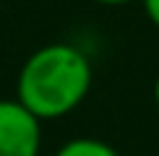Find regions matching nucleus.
I'll return each mask as SVG.
<instances>
[{"label": "nucleus", "instance_id": "1", "mask_svg": "<svg viewBox=\"0 0 159 156\" xmlns=\"http://www.w3.org/2000/svg\"><path fill=\"white\" fill-rule=\"evenodd\" d=\"M94 70L84 50L52 42L24 60L16 78V99L39 120H60L76 112L91 91Z\"/></svg>", "mask_w": 159, "mask_h": 156}, {"label": "nucleus", "instance_id": "2", "mask_svg": "<svg viewBox=\"0 0 159 156\" xmlns=\"http://www.w3.org/2000/svg\"><path fill=\"white\" fill-rule=\"evenodd\" d=\"M42 120L18 99H0V156H39Z\"/></svg>", "mask_w": 159, "mask_h": 156}, {"label": "nucleus", "instance_id": "3", "mask_svg": "<svg viewBox=\"0 0 159 156\" xmlns=\"http://www.w3.org/2000/svg\"><path fill=\"white\" fill-rule=\"evenodd\" d=\"M55 156H120V154H117L115 146H110V143L102 141V138L81 135V138L65 141L63 146L55 151Z\"/></svg>", "mask_w": 159, "mask_h": 156}, {"label": "nucleus", "instance_id": "4", "mask_svg": "<svg viewBox=\"0 0 159 156\" xmlns=\"http://www.w3.org/2000/svg\"><path fill=\"white\" fill-rule=\"evenodd\" d=\"M141 5H143V13H146V18L159 29V0H141Z\"/></svg>", "mask_w": 159, "mask_h": 156}, {"label": "nucleus", "instance_id": "5", "mask_svg": "<svg viewBox=\"0 0 159 156\" xmlns=\"http://www.w3.org/2000/svg\"><path fill=\"white\" fill-rule=\"evenodd\" d=\"M94 3H99V5H110V8H117V5H128V3H133V0H94Z\"/></svg>", "mask_w": 159, "mask_h": 156}, {"label": "nucleus", "instance_id": "6", "mask_svg": "<svg viewBox=\"0 0 159 156\" xmlns=\"http://www.w3.org/2000/svg\"><path fill=\"white\" fill-rule=\"evenodd\" d=\"M151 94H154V104L159 107V76H157V81H154V91H151Z\"/></svg>", "mask_w": 159, "mask_h": 156}]
</instances>
